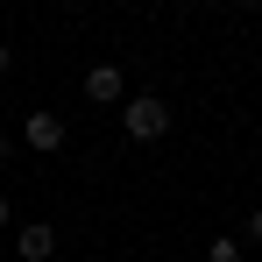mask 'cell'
<instances>
[{
  "label": "cell",
  "mask_w": 262,
  "mask_h": 262,
  "mask_svg": "<svg viewBox=\"0 0 262 262\" xmlns=\"http://www.w3.org/2000/svg\"><path fill=\"white\" fill-rule=\"evenodd\" d=\"M121 128H128L135 142H156V135L170 128V106H163V99H149V92H142V99H128V106H121Z\"/></svg>",
  "instance_id": "obj_1"
},
{
  "label": "cell",
  "mask_w": 262,
  "mask_h": 262,
  "mask_svg": "<svg viewBox=\"0 0 262 262\" xmlns=\"http://www.w3.org/2000/svg\"><path fill=\"white\" fill-rule=\"evenodd\" d=\"M21 142H29L36 156L64 149V114H29V121H21Z\"/></svg>",
  "instance_id": "obj_2"
},
{
  "label": "cell",
  "mask_w": 262,
  "mask_h": 262,
  "mask_svg": "<svg viewBox=\"0 0 262 262\" xmlns=\"http://www.w3.org/2000/svg\"><path fill=\"white\" fill-rule=\"evenodd\" d=\"M50 248H57V227H43V220L14 234V255H21V262H50Z\"/></svg>",
  "instance_id": "obj_3"
},
{
  "label": "cell",
  "mask_w": 262,
  "mask_h": 262,
  "mask_svg": "<svg viewBox=\"0 0 262 262\" xmlns=\"http://www.w3.org/2000/svg\"><path fill=\"white\" fill-rule=\"evenodd\" d=\"M85 99L92 106H114V99H121V71H114V64H92L85 71Z\"/></svg>",
  "instance_id": "obj_4"
},
{
  "label": "cell",
  "mask_w": 262,
  "mask_h": 262,
  "mask_svg": "<svg viewBox=\"0 0 262 262\" xmlns=\"http://www.w3.org/2000/svg\"><path fill=\"white\" fill-rule=\"evenodd\" d=\"M206 262H241V248H234V241L220 234V241H206Z\"/></svg>",
  "instance_id": "obj_5"
},
{
  "label": "cell",
  "mask_w": 262,
  "mask_h": 262,
  "mask_svg": "<svg viewBox=\"0 0 262 262\" xmlns=\"http://www.w3.org/2000/svg\"><path fill=\"white\" fill-rule=\"evenodd\" d=\"M248 234H255V241H262V206H255V213H248Z\"/></svg>",
  "instance_id": "obj_6"
},
{
  "label": "cell",
  "mask_w": 262,
  "mask_h": 262,
  "mask_svg": "<svg viewBox=\"0 0 262 262\" xmlns=\"http://www.w3.org/2000/svg\"><path fill=\"white\" fill-rule=\"evenodd\" d=\"M7 64H14V57H7V43H0V78H7Z\"/></svg>",
  "instance_id": "obj_7"
},
{
  "label": "cell",
  "mask_w": 262,
  "mask_h": 262,
  "mask_svg": "<svg viewBox=\"0 0 262 262\" xmlns=\"http://www.w3.org/2000/svg\"><path fill=\"white\" fill-rule=\"evenodd\" d=\"M0 163H7V135H0Z\"/></svg>",
  "instance_id": "obj_8"
},
{
  "label": "cell",
  "mask_w": 262,
  "mask_h": 262,
  "mask_svg": "<svg viewBox=\"0 0 262 262\" xmlns=\"http://www.w3.org/2000/svg\"><path fill=\"white\" fill-rule=\"evenodd\" d=\"M0 227H7V199H0Z\"/></svg>",
  "instance_id": "obj_9"
}]
</instances>
